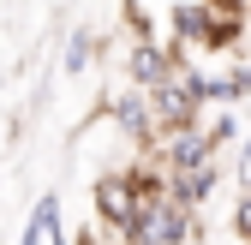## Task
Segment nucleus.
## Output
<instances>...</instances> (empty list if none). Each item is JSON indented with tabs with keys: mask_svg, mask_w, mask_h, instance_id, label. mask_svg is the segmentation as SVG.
I'll use <instances>...</instances> for the list:
<instances>
[{
	"mask_svg": "<svg viewBox=\"0 0 251 245\" xmlns=\"http://www.w3.org/2000/svg\"><path fill=\"white\" fill-rule=\"evenodd\" d=\"M126 245H203V216L185 209V203H174V197L144 203L132 233H126Z\"/></svg>",
	"mask_w": 251,
	"mask_h": 245,
	"instance_id": "f257e3e1",
	"label": "nucleus"
},
{
	"mask_svg": "<svg viewBox=\"0 0 251 245\" xmlns=\"http://www.w3.org/2000/svg\"><path fill=\"white\" fill-rule=\"evenodd\" d=\"M90 209H96V227H102V233H114V239L132 233L138 209H144V192H138L132 168H108L96 186H90Z\"/></svg>",
	"mask_w": 251,
	"mask_h": 245,
	"instance_id": "f03ea898",
	"label": "nucleus"
},
{
	"mask_svg": "<svg viewBox=\"0 0 251 245\" xmlns=\"http://www.w3.org/2000/svg\"><path fill=\"white\" fill-rule=\"evenodd\" d=\"M144 156L168 173H185V168H203V162H222V149L203 126H179V132H162L155 144H144Z\"/></svg>",
	"mask_w": 251,
	"mask_h": 245,
	"instance_id": "7ed1b4c3",
	"label": "nucleus"
},
{
	"mask_svg": "<svg viewBox=\"0 0 251 245\" xmlns=\"http://www.w3.org/2000/svg\"><path fill=\"white\" fill-rule=\"evenodd\" d=\"M179 66H192L174 42H155V36H138L132 48H126V84H138V90H162L179 78Z\"/></svg>",
	"mask_w": 251,
	"mask_h": 245,
	"instance_id": "20e7f679",
	"label": "nucleus"
},
{
	"mask_svg": "<svg viewBox=\"0 0 251 245\" xmlns=\"http://www.w3.org/2000/svg\"><path fill=\"white\" fill-rule=\"evenodd\" d=\"M96 114H108L114 126H120V138H132L138 149H144V144H155L150 90H138V84H120V90H108V96H102V108H96Z\"/></svg>",
	"mask_w": 251,
	"mask_h": 245,
	"instance_id": "39448f33",
	"label": "nucleus"
},
{
	"mask_svg": "<svg viewBox=\"0 0 251 245\" xmlns=\"http://www.w3.org/2000/svg\"><path fill=\"white\" fill-rule=\"evenodd\" d=\"M150 114H155V138L162 132H179V126H203V102L192 96V84H185V66L174 84L150 90Z\"/></svg>",
	"mask_w": 251,
	"mask_h": 245,
	"instance_id": "423d86ee",
	"label": "nucleus"
},
{
	"mask_svg": "<svg viewBox=\"0 0 251 245\" xmlns=\"http://www.w3.org/2000/svg\"><path fill=\"white\" fill-rule=\"evenodd\" d=\"M222 162H203V168H185V173H168V197L174 203H185V209H198V216H203V203L215 197V192H222Z\"/></svg>",
	"mask_w": 251,
	"mask_h": 245,
	"instance_id": "0eeeda50",
	"label": "nucleus"
},
{
	"mask_svg": "<svg viewBox=\"0 0 251 245\" xmlns=\"http://www.w3.org/2000/svg\"><path fill=\"white\" fill-rule=\"evenodd\" d=\"M18 245H66V209H60L54 192H42L36 203H30V221H24Z\"/></svg>",
	"mask_w": 251,
	"mask_h": 245,
	"instance_id": "6e6552de",
	"label": "nucleus"
},
{
	"mask_svg": "<svg viewBox=\"0 0 251 245\" xmlns=\"http://www.w3.org/2000/svg\"><path fill=\"white\" fill-rule=\"evenodd\" d=\"M96 54H102L96 30H72V36H66V54H60V72H66V78H84L90 66H96Z\"/></svg>",
	"mask_w": 251,
	"mask_h": 245,
	"instance_id": "1a4fd4ad",
	"label": "nucleus"
},
{
	"mask_svg": "<svg viewBox=\"0 0 251 245\" xmlns=\"http://www.w3.org/2000/svg\"><path fill=\"white\" fill-rule=\"evenodd\" d=\"M203 132L215 138V149H227V144H239V114H233V108H215V114L203 120Z\"/></svg>",
	"mask_w": 251,
	"mask_h": 245,
	"instance_id": "9d476101",
	"label": "nucleus"
},
{
	"mask_svg": "<svg viewBox=\"0 0 251 245\" xmlns=\"http://www.w3.org/2000/svg\"><path fill=\"white\" fill-rule=\"evenodd\" d=\"M227 227H233V239H239V245H251V192H239V203H233V221H227Z\"/></svg>",
	"mask_w": 251,
	"mask_h": 245,
	"instance_id": "9b49d317",
	"label": "nucleus"
},
{
	"mask_svg": "<svg viewBox=\"0 0 251 245\" xmlns=\"http://www.w3.org/2000/svg\"><path fill=\"white\" fill-rule=\"evenodd\" d=\"M233 179H239V192H251V132H245V144L233 149Z\"/></svg>",
	"mask_w": 251,
	"mask_h": 245,
	"instance_id": "f8f14e48",
	"label": "nucleus"
},
{
	"mask_svg": "<svg viewBox=\"0 0 251 245\" xmlns=\"http://www.w3.org/2000/svg\"><path fill=\"white\" fill-rule=\"evenodd\" d=\"M203 245H209V239H203Z\"/></svg>",
	"mask_w": 251,
	"mask_h": 245,
	"instance_id": "ddd939ff",
	"label": "nucleus"
}]
</instances>
